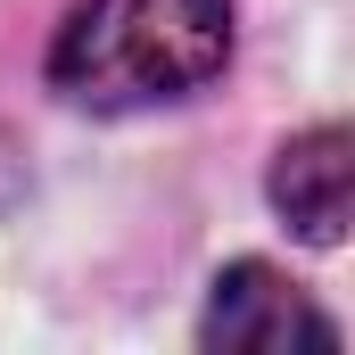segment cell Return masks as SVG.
Here are the masks:
<instances>
[{"mask_svg": "<svg viewBox=\"0 0 355 355\" xmlns=\"http://www.w3.org/2000/svg\"><path fill=\"white\" fill-rule=\"evenodd\" d=\"M232 58L223 0H83L50 50V75L75 107H157Z\"/></svg>", "mask_w": 355, "mask_h": 355, "instance_id": "6da1fadb", "label": "cell"}, {"mask_svg": "<svg viewBox=\"0 0 355 355\" xmlns=\"http://www.w3.org/2000/svg\"><path fill=\"white\" fill-rule=\"evenodd\" d=\"M339 331L297 297V281H281L272 265H232L215 281L207 306V347L232 355H289V347H331Z\"/></svg>", "mask_w": 355, "mask_h": 355, "instance_id": "7a4b0ae2", "label": "cell"}, {"mask_svg": "<svg viewBox=\"0 0 355 355\" xmlns=\"http://www.w3.org/2000/svg\"><path fill=\"white\" fill-rule=\"evenodd\" d=\"M272 207L314 240V248H331L339 232H347V207H355V141L347 132H306V141H289L281 149V166H272Z\"/></svg>", "mask_w": 355, "mask_h": 355, "instance_id": "3957f363", "label": "cell"}]
</instances>
